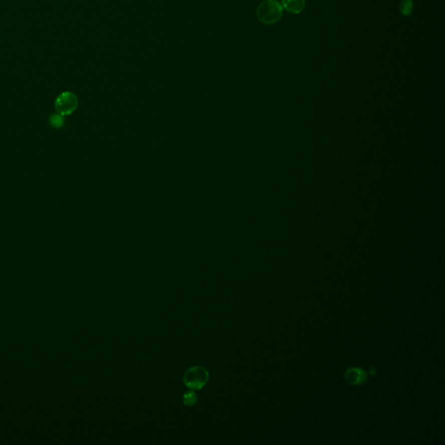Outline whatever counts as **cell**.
<instances>
[{"label": "cell", "mask_w": 445, "mask_h": 445, "mask_svg": "<svg viewBox=\"0 0 445 445\" xmlns=\"http://www.w3.org/2000/svg\"><path fill=\"white\" fill-rule=\"evenodd\" d=\"M283 7L276 0H265L257 8V17L261 23L272 25L281 20Z\"/></svg>", "instance_id": "cell-1"}, {"label": "cell", "mask_w": 445, "mask_h": 445, "mask_svg": "<svg viewBox=\"0 0 445 445\" xmlns=\"http://www.w3.org/2000/svg\"><path fill=\"white\" fill-rule=\"evenodd\" d=\"M209 379V373L203 367L195 366L187 370L183 376V382L189 389H201Z\"/></svg>", "instance_id": "cell-2"}, {"label": "cell", "mask_w": 445, "mask_h": 445, "mask_svg": "<svg viewBox=\"0 0 445 445\" xmlns=\"http://www.w3.org/2000/svg\"><path fill=\"white\" fill-rule=\"evenodd\" d=\"M79 100L77 96L70 92H62L56 98L55 108L61 116L72 114L78 107Z\"/></svg>", "instance_id": "cell-3"}, {"label": "cell", "mask_w": 445, "mask_h": 445, "mask_svg": "<svg viewBox=\"0 0 445 445\" xmlns=\"http://www.w3.org/2000/svg\"><path fill=\"white\" fill-rule=\"evenodd\" d=\"M282 7L290 14H300L305 9V0H282Z\"/></svg>", "instance_id": "cell-4"}, {"label": "cell", "mask_w": 445, "mask_h": 445, "mask_svg": "<svg viewBox=\"0 0 445 445\" xmlns=\"http://www.w3.org/2000/svg\"><path fill=\"white\" fill-rule=\"evenodd\" d=\"M345 378L351 384L357 385L365 382L366 374L363 370L358 368H352L347 370V372L345 374Z\"/></svg>", "instance_id": "cell-5"}, {"label": "cell", "mask_w": 445, "mask_h": 445, "mask_svg": "<svg viewBox=\"0 0 445 445\" xmlns=\"http://www.w3.org/2000/svg\"><path fill=\"white\" fill-rule=\"evenodd\" d=\"M400 12L403 16H409L413 12V2L411 0H403L399 7Z\"/></svg>", "instance_id": "cell-6"}, {"label": "cell", "mask_w": 445, "mask_h": 445, "mask_svg": "<svg viewBox=\"0 0 445 445\" xmlns=\"http://www.w3.org/2000/svg\"><path fill=\"white\" fill-rule=\"evenodd\" d=\"M196 396L195 393L189 391V392H187L186 394L183 395V403L185 405H193V404L196 403Z\"/></svg>", "instance_id": "cell-7"}]
</instances>
